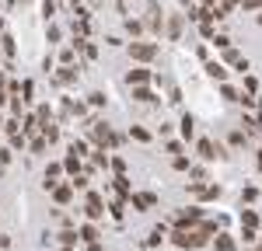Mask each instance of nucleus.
<instances>
[{"mask_svg": "<svg viewBox=\"0 0 262 251\" xmlns=\"http://www.w3.org/2000/svg\"><path fill=\"white\" fill-rule=\"evenodd\" d=\"M242 227H259V213L255 209H242Z\"/></svg>", "mask_w": 262, "mask_h": 251, "instance_id": "393cba45", "label": "nucleus"}, {"mask_svg": "<svg viewBox=\"0 0 262 251\" xmlns=\"http://www.w3.org/2000/svg\"><path fill=\"white\" fill-rule=\"evenodd\" d=\"M84 216H88V220H101V216H105V199H101L98 192H88V199H84Z\"/></svg>", "mask_w": 262, "mask_h": 251, "instance_id": "20e7f679", "label": "nucleus"}, {"mask_svg": "<svg viewBox=\"0 0 262 251\" xmlns=\"http://www.w3.org/2000/svg\"><path fill=\"white\" fill-rule=\"evenodd\" d=\"M63 167H67V174H70V178H77V167H81V154L67 150V157H63Z\"/></svg>", "mask_w": 262, "mask_h": 251, "instance_id": "6ab92c4d", "label": "nucleus"}, {"mask_svg": "<svg viewBox=\"0 0 262 251\" xmlns=\"http://www.w3.org/2000/svg\"><path fill=\"white\" fill-rule=\"evenodd\" d=\"M179 4H182V7H185V4H192V0H179Z\"/></svg>", "mask_w": 262, "mask_h": 251, "instance_id": "864d4df0", "label": "nucleus"}, {"mask_svg": "<svg viewBox=\"0 0 262 251\" xmlns=\"http://www.w3.org/2000/svg\"><path fill=\"white\" fill-rule=\"evenodd\" d=\"M206 77H210V81H217V84H224V81H227V63L210 60V63H206Z\"/></svg>", "mask_w": 262, "mask_h": 251, "instance_id": "9b49d317", "label": "nucleus"}, {"mask_svg": "<svg viewBox=\"0 0 262 251\" xmlns=\"http://www.w3.org/2000/svg\"><path fill=\"white\" fill-rule=\"evenodd\" d=\"M74 115L81 119V115H88V105H81V102H74Z\"/></svg>", "mask_w": 262, "mask_h": 251, "instance_id": "8fccbe9b", "label": "nucleus"}, {"mask_svg": "<svg viewBox=\"0 0 262 251\" xmlns=\"http://www.w3.org/2000/svg\"><path fill=\"white\" fill-rule=\"evenodd\" d=\"M129 203H133V209H154L158 206V195L154 192H133Z\"/></svg>", "mask_w": 262, "mask_h": 251, "instance_id": "9d476101", "label": "nucleus"}, {"mask_svg": "<svg viewBox=\"0 0 262 251\" xmlns=\"http://www.w3.org/2000/svg\"><path fill=\"white\" fill-rule=\"evenodd\" d=\"M88 133H91V143H95V146L112 143V129H108L105 119H91V122H88Z\"/></svg>", "mask_w": 262, "mask_h": 251, "instance_id": "7ed1b4c3", "label": "nucleus"}, {"mask_svg": "<svg viewBox=\"0 0 262 251\" xmlns=\"http://www.w3.org/2000/svg\"><path fill=\"white\" fill-rule=\"evenodd\" d=\"M164 11H161V4H158V0H150V4H147V11H143V24H147V32H150V35H161L164 32Z\"/></svg>", "mask_w": 262, "mask_h": 251, "instance_id": "f03ea898", "label": "nucleus"}, {"mask_svg": "<svg viewBox=\"0 0 262 251\" xmlns=\"http://www.w3.org/2000/svg\"><path fill=\"white\" fill-rule=\"evenodd\" d=\"M74 4H81V0H74Z\"/></svg>", "mask_w": 262, "mask_h": 251, "instance_id": "052dcab7", "label": "nucleus"}, {"mask_svg": "<svg viewBox=\"0 0 262 251\" xmlns=\"http://www.w3.org/2000/svg\"><path fill=\"white\" fill-rule=\"evenodd\" d=\"M203 4H210V7H213V4H221V0H203Z\"/></svg>", "mask_w": 262, "mask_h": 251, "instance_id": "603ef678", "label": "nucleus"}, {"mask_svg": "<svg viewBox=\"0 0 262 251\" xmlns=\"http://www.w3.org/2000/svg\"><path fill=\"white\" fill-rule=\"evenodd\" d=\"M242 11L245 14H255V11H262V0H242Z\"/></svg>", "mask_w": 262, "mask_h": 251, "instance_id": "f704fd0d", "label": "nucleus"}, {"mask_svg": "<svg viewBox=\"0 0 262 251\" xmlns=\"http://www.w3.org/2000/svg\"><path fill=\"white\" fill-rule=\"evenodd\" d=\"M42 136H46V140H49V143H56V140H60V129H56V122L42 126Z\"/></svg>", "mask_w": 262, "mask_h": 251, "instance_id": "7c9ffc66", "label": "nucleus"}, {"mask_svg": "<svg viewBox=\"0 0 262 251\" xmlns=\"http://www.w3.org/2000/svg\"><path fill=\"white\" fill-rule=\"evenodd\" d=\"M133 98H137V102H143V105H154V102H158V94H154V91H150L147 84L133 87Z\"/></svg>", "mask_w": 262, "mask_h": 251, "instance_id": "aec40b11", "label": "nucleus"}, {"mask_svg": "<svg viewBox=\"0 0 262 251\" xmlns=\"http://www.w3.org/2000/svg\"><path fill=\"white\" fill-rule=\"evenodd\" d=\"M42 14H46V21H53V14H56V0H42Z\"/></svg>", "mask_w": 262, "mask_h": 251, "instance_id": "c9c22d12", "label": "nucleus"}, {"mask_svg": "<svg viewBox=\"0 0 262 251\" xmlns=\"http://www.w3.org/2000/svg\"><path fill=\"white\" fill-rule=\"evenodd\" d=\"M0 174H4V164H0Z\"/></svg>", "mask_w": 262, "mask_h": 251, "instance_id": "4d7b16f0", "label": "nucleus"}, {"mask_svg": "<svg viewBox=\"0 0 262 251\" xmlns=\"http://www.w3.org/2000/svg\"><path fill=\"white\" fill-rule=\"evenodd\" d=\"M245 91L255 94V91H259V81H255V77H245Z\"/></svg>", "mask_w": 262, "mask_h": 251, "instance_id": "a18cd8bd", "label": "nucleus"}, {"mask_svg": "<svg viewBox=\"0 0 262 251\" xmlns=\"http://www.w3.org/2000/svg\"><path fill=\"white\" fill-rule=\"evenodd\" d=\"M70 150H74V154H81V157H88V143H84V140H74Z\"/></svg>", "mask_w": 262, "mask_h": 251, "instance_id": "37998d69", "label": "nucleus"}, {"mask_svg": "<svg viewBox=\"0 0 262 251\" xmlns=\"http://www.w3.org/2000/svg\"><path fill=\"white\" fill-rule=\"evenodd\" d=\"M158 53H161V45H158V42H129V60L133 63H143V66H147V63H154L158 60Z\"/></svg>", "mask_w": 262, "mask_h": 251, "instance_id": "f257e3e1", "label": "nucleus"}, {"mask_svg": "<svg viewBox=\"0 0 262 251\" xmlns=\"http://www.w3.org/2000/svg\"><path fill=\"white\" fill-rule=\"evenodd\" d=\"M129 136H133L137 143H147V140H150V133H147L143 126H129Z\"/></svg>", "mask_w": 262, "mask_h": 251, "instance_id": "bb28decb", "label": "nucleus"}, {"mask_svg": "<svg viewBox=\"0 0 262 251\" xmlns=\"http://www.w3.org/2000/svg\"><path fill=\"white\" fill-rule=\"evenodd\" d=\"M0 49H4V56H7V60H14V53H18V49H14V35H11V32H0Z\"/></svg>", "mask_w": 262, "mask_h": 251, "instance_id": "412c9836", "label": "nucleus"}, {"mask_svg": "<svg viewBox=\"0 0 262 251\" xmlns=\"http://www.w3.org/2000/svg\"><path fill=\"white\" fill-rule=\"evenodd\" d=\"M0 32H4V18H0Z\"/></svg>", "mask_w": 262, "mask_h": 251, "instance_id": "6e6d98bb", "label": "nucleus"}, {"mask_svg": "<svg viewBox=\"0 0 262 251\" xmlns=\"http://www.w3.org/2000/svg\"><path fill=\"white\" fill-rule=\"evenodd\" d=\"M21 133L25 136H35V133H42V122L35 112H28V115H21Z\"/></svg>", "mask_w": 262, "mask_h": 251, "instance_id": "ddd939ff", "label": "nucleus"}, {"mask_svg": "<svg viewBox=\"0 0 262 251\" xmlns=\"http://www.w3.org/2000/svg\"><path fill=\"white\" fill-rule=\"evenodd\" d=\"M18 4H21V0H7V7H11V11H14V7H18Z\"/></svg>", "mask_w": 262, "mask_h": 251, "instance_id": "3c124183", "label": "nucleus"}, {"mask_svg": "<svg viewBox=\"0 0 262 251\" xmlns=\"http://www.w3.org/2000/svg\"><path fill=\"white\" fill-rule=\"evenodd\" d=\"M185 21H189L185 14H168V21H164V39H168V42H179Z\"/></svg>", "mask_w": 262, "mask_h": 251, "instance_id": "423d86ee", "label": "nucleus"}, {"mask_svg": "<svg viewBox=\"0 0 262 251\" xmlns=\"http://www.w3.org/2000/svg\"><path fill=\"white\" fill-rule=\"evenodd\" d=\"M210 42H213L217 49H227V45H231V39H227V35H213V39H210Z\"/></svg>", "mask_w": 262, "mask_h": 251, "instance_id": "c03bdc74", "label": "nucleus"}, {"mask_svg": "<svg viewBox=\"0 0 262 251\" xmlns=\"http://www.w3.org/2000/svg\"><path fill=\"white\" fill-rule=\"evenodd\" d=\"M122 203H126V199H116V203H108V213H112V220H122V213H126V209H122Z\"/></svg>", "mask_w": 262, "mask_h": 251, "instance_id": "72a5a7b5", "label": "nucleus"}, {"mask_svg": "<svg viewBox=\"0 0 262 251\" xmlns=\"http://www.w3.org/2000/svg\"><path fill=\"white\" fill-rule=\"evenodd\" d=\"M126 81H129V87H140V84H150V81H154V73H150L147 66H133V70L126 73Z\"/></svg>", "mask_w": 262, "mask_h": 251, "instance_id": "1a4fd4ad", "label": "nucleus"}, {"mask_svg": "<svg viewBox=\"0 0 262 251\" xmlns=\"http://www.w3.org/2000/svg\"><path fill=\"white\" fill-rule=\"evenodd\" d=\"M221 94L227 98V102H238V98H242V94H238V91H234L231 84H221Z\"/></svg>", "mask_w": 262, "mask_h": 251, "instance_id": "e433bc0d", "label": "nucleus"}, {"mask_svg": "<svg viewBox=\"0 0 262 251\" xmlns=\"http://www.w3.org/2000/svg\"><path fill=\"white\" fill-rule=\"evenodd\" d=\"M192 195L203 199V203H210V199H217V195H221V185H192Z\"/></svg>", "mask_w": 262, "mask_h": 251, "instance_id": "f3484780", "label": "nucleus"}, {"mask_svg": "<svg viewBox=\"0 0 262 251\" xmlns=\"http://www.w3.org/2000/svg\"><path fill=\"white\" fill-rule=\"evenodd\" d=\"M46 42H60V28L49 21V28H46Z\"/></svg>", "mask_w": 262, "mask_h": 251, "instance_id": "ea45409f", "label": "nucleus"}, {"mask_svg": "<svg viewBox=\"0 0 262 251\" xmlns=\"http://www.w3.org/2000/svg\"><path fill=\"white\" fill-rule=\"evenodd\" d=\"M74 192H77V188H74V182H60V185L53 188V199H56L60 206H67V203L74 199Z\"/></svg>", "mask_w": 262, "mask_h": 251, "instance_id": "f8f14e48", "label": "nucleus"}, {"mask_svg": "<svg viewBox=\"0 0 262 251\" xmlns=\"http://www.w3.org/2000/svg\"><path fill=\"white\" fill-rule=\"evenodd\" d=\"M242 126H245V133H248V136H255V133H259V126H262V122H255V119H245Z\"/></svg>", "mask_w": 262, "mask_h": 251, "instance_id": "a19ab883", "label": "nucleus"}, {"mask_svg": "<svg viewBox=\"0 0 262 251\" xmlns=\"http://www.w3.org/2000/svg\"><path fill=\"white\" fill-rule=\"evenodd\" d=\"M25 146H28V136L25 133H14L11 136V150H25Z\"/></svg>", "mask_w": 262, "mask_h": 251, "instance_id": "473e14b6", "label": "nucleus"}, {"mask_svg": "<svg viewBox=\"0 0 262 251\" xmlns=\"http://www.w3.org/2000/svg\"><path fill=\"white\" fill-rule=\"evenodd\" d=\"M255 195H259L255 188H245V192H242V199H245V203H255Z\"/></svg>", "mask_w": 262, "mask_h": 251, "instance_id": "09e8293b", "label": "nucleus"}, {"mask_svg": "<svg viewBox=\"0 0 262 251\" xmlns=\"http://www.w3.org/2000/svg\"><path fill=\"white\" fill-rule=\"evenodd\" d=\"M196 150H200L203 161H213V157H221V143H213V140H200V143H196Z\"/></svg>", "mask_w": 262, "mask_h": 251, "instance_id": "4468645a", "label": "nucleus"}, {"mask_svg": "<svg viewBox=\"0 0 262 251\" xmlns=\"http://www.w3.org/2000/svg\"><path fill=\"white\" fill-rule=\"evenodd\" d=\"M63 251H74V248H63Z\"/></svg>", "mask_w": 262, "mask_h": 251, "instance_id": "13d9d810", "label": "nucleus"}, {"mask_svg": "<svg viewBox=\"0 0 262 251\" xmlns=\"http://www.w3.org/2000/svg\"><path fill=\"white\" fill-rule=\"evenodd\" d=\"M56 237H60L63 248H77V241H81V230H60Z\"/></svg>", "mask_w": 262, "mask_h": 251, "instance_id": "4be33fe9", "label": "nucleus"}, {"mask_svg": "<svg viewBox=\"0 0 262 251\" xmlns=\"http://www.w3.org/2000/svg\"><path fill=\"white\" fill-rule=\"evenodd\" d=\"M213 244H217V251H234V237H231V234H217Z\"/></svg>", "mask_w": 262, "mask_h": 251, "instance_id": "b1692460", "label": "nucleus"}, {"mask_svg": "<svg viewBox=\"0 0 262 251\" xmlns=\"http://www.w3.org/2000/svg\"><path fill=\"white\" fill-rule=\"evenodd\" d=\"M126 32H129V35H133V39H137V35H140V32H147V24H143L140 18H126Z\"/></svg>", "mask_w": 262, "mask_h": 251, "instance_id": "5701e85b", "label": "nucleus"}, {"mask_svg": "<svg viewBox=\"0 0 262 251\" xmlns=\"http://www.w3.org/2000/svg\"><path fill=\"white\" fill-rule=\"evenodd\" d=\"M88 105H95V108L105 105V94H101V91H91V94H88Z\"/></svg>", "mask_w": 262, "mask_h": 251, "instance_id": "79ce46f5", "label": "nucleus"}, {"mask_svg": "<svg viewBox=\"0 0 262 251\" xmlns=\"http://www.w3.org/2000/svg\"><path fill=\"white\" fill-rule=\"evenodd\" d=\"M200 35L203 39H213V21H200Z\"/></svg>", "mask_w": 262, "mask_h": 251, "instance_id": "58836bf2", "label": "nucleus"}, {"mask_svg": "<svg viewBox=\"0 0 262 251\" xmlns=\"http://www.w3.org/2000/svg\"><path fill=\"white\" fill-rule=\"evenodd\" d=\"M259 24H262V14H259Z\"/></svg>", "mask_w": 262, "mask_h": 251, "instance_id": "bf43d9fd", "label": "nucleus"}, {"mask_svg": "<svg viewBox=\"0 0 262 251\" xmlns=\"http://www.w3.org/2000/svg\"><path fill=\"white\" fill-rule=\"evenodd\" d=\"M53 81L60 84V87L77 84V66H74V63H60V66H56V73H53Z\"/></svg>", "mask_w": 262, "mask_h": 251, "instance_id": "0eeeda50", "label": "nucleus"}, {"mask_svg": "<svg viewBox=\"0 0 262 251\" xmlns=\"http://www.w3.org/2000/svg\"><path fill=\"white\" fill-rule=\"evenodd\" d=\"M32 94H35V84L25 81V84H21V98H25V102H32Z\"/></svg>", "mask_w": 262, "mask_h": 251, "instance_id": "4c0bfd02", "label": "nucleus"}, {"mask_svg": "<svg viewBox=\"0 0 262 251\" xmlns=\"http://www.w3.org/2000/svg\"><path fill=\"white\" fill-rule=\"evenodd\" d=\"M35 115H39V122H42V126L53 122V108H49V105H39V108H35Z\"/></svg>", "mask_w": 262, "mask_h": 251, "instance_id": "c85d7f7f", "label": "nucleus"}, {"mask_svg": "<svg viewBox=\"0 0 262 251\" xmlns=\"http://www.w3.org/2000/svg\"><path fill=\"white\" fill-rule=\"evenodd\" d=\"M112 171L122 174V171H126V161H122V157H112Z\"/></svg>", "mask_w": 262, "mask_h": 251, "instance_id": "de8ad7c7", "label": "nucleus"}, {"mask_svg": "<svg viewBox=\"0 0 262 251\" xmlns=\"http://www.w3.org/2000/svg\"><path fill=\"white\" fill-rule=\"evenodd\" d=\"M164 237H168V230H164V227H154V230H150V237H147V244L154 248V244H161Z\"/></svg>", "mask_w": 262, "mask_h": 251, "instance_id": "cd10ccee", "label": "nucleus"}, {"mask_svg": "<svg viewBox=\"0 0 262 251\" xmlns=\"http://www.w3.org/2000/svg\"><path fill=\"white\" fill-rule=\"evenodd\" d=\"M60 174H67L63 161H60V164H49V167H46V174H42V185H46V192H53V188L60 185Z\"/></svg>", "mask_w": 262, "mask_h": 251, "instance_id": "6e6552de", "label": "nucleus"}, {"mask_svg": "<svg viewBox=\"0 0 262 251\" xmlns=\"http://www.w3.org/2000/svg\"><path fill=\"white\" fill-rule=\"evenodd\" d=\"M200 220H203V209L200 206H189V209H179V213H175V227H182V230L196 227Z\"/></svg>", "mask_w": 262, "mask_h": 251, "instance_id": "39448f33", "label": "nucleus"}, {"mask_svg": "<svg viewBox=\"0 0 262 251\" xmlns=\"http://www.w3.org/2000/svg\"><path fill=\"white\" fill-rule=\"evenodd\" d=\"M192 115H182V122H179V129H182V136H185V140H192V133H196V129H192Z\"/></svg>", "mask_w": 262, "mask_h": 251, "instance_id": "a878e982", "label": "nucleus"}, {"mask_svg": "<svg viewBox=\"0 0 262 251\" xmlns=\"http://www.w3.org/2000/svg\"><path fill=\"white\" fill-rule=\"evenodd\" d=\"M259 251H262V244H259Z\"/></svg>", "mask_w": 262, "mask_h": 251, "instance_id": "680f3d73", "label": "nucleus"}, {"mask_svg": "<svg viewBox=\"0 0 262 251\" xmlns=\"http://www.w3.org/2000/svg\"><path fill=\"white\" fill-rule=\"evenodd\" d=\"M259 167H262V150H259Z\"/></svg>", "mask_w": 262, "mask_h": 251, "instance_id": "5fc2aeb1", "label": "nucleus"}, {"mask_svg": "<svg viewBox=\"0 0 262 251\" xmlns=\"http://www.w3.org/2000/svg\"><path fill=\"white\" fill-rule=\"evenodd\" d=\"M98 237H101V234H98V227H95V220H88V223L81 227V241H84V244H91V248H98Z\"/></svg>", "mask_w": 262, "mask_h": 251, "instance_id": "2eb2a0df", "label": "nucleus"}, {"mask_svg": "<svg viewBox=\"0 0 262 251\" xmlns=\"http://www.w3.org/2000/svg\"><path fill=\"white\" fill-rule=\"evenodd\" d=\"M224 63H231V66H238V70H248V60H245L234 45H227V49H224Z\"/></svg>", "mask_w": 262, "mask_h": 251, "instance_id": "dca6fc26", "label": "nucleus"}, {"mask_svg": "<svg viewBox=\"0 0 262 251\" xmlns=\"http://www.w3.org/2000/svg\"><path fill=\"white\" fill-rule=\"evenodd\" d=\"M74 56H77V49H74V42H70V45H63V49H60L56 60H60V63H74Z\"/></svg>", "mask_w": 262, "mask_h": 251, "instance_id": "c756f323", "label": "nucleus"}, {"mask_svg": "<svg viewBox=\"0 0 262 251\" xmlns=\"http://www.w3.org/2000/svg\"><path fill=\"white\" fill-rule=\"evenodd\" d=\"M112 188L119 192V199H126V203H129L133 188H129V178H126V174H116V178H112Z\"/></svg>", "mask_w": 262, "mask_h": 251, "instance_id": "a211bd4d", "label": "nucleus"}, {"mask_svg": "<svg viewBox=\"0 0 262 251\" xmlns=\"http://www.w3.org/2000/svg\"><path fill=\"white\" fill-rule=\"evenodd\" d=\"M11 157H14V150H11V146H7V150H0V164H4V167L11 164Z\"/></svg>", "mask_w": 262, "mask_h": 251, "instance_id": "49530a36", "label": "nucleus"}, {"mask_svg": "<svg viewBox=\"0 0 262 251\" xmlns=\"http://www.w3.org/2000/svg\"><path fill=\"white\" fill-rule=\"evenodd\" d=\"M28 146H32V154H46V146H49V140H46V136L39 133V136H35V140H32Z\"/></svg>", "mask_w": 262, "mask_h": 251, "instance_id": "2f4dec72", "label": "nucleus"}]
</instances>
